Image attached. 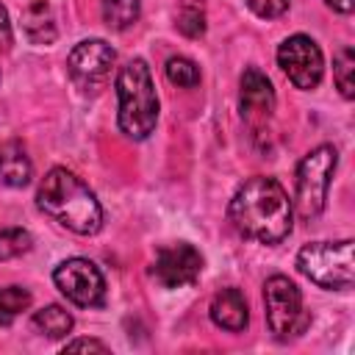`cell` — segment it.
I'll return each mask as SVG.
<instances>
[{
    "label": "cell",
    "instance_id": "5",
    "mask_svg": "<svg viewBox=\"0 0 355 355\" xmlns=\"http://www.w3.org/2000/svg\"><path fill=\"white\" fill-rule=\"evenodd\" d=\"M338 164V150L333 144L313 147L297 166V186H294V202L291 208L302 219H313L324 211L330 178Z\"/></svg>",
    "mask_w": 355,
    "mask_h": 355
},
{
    "label": "cell",
    "instance_id": "18",
    "mask_svg": "<svg viewBox=\"0 0 355 355\" xmlns=\"http://www.w3.org/2000/svg\"><path fill=\"white\" fill-rule=\"evenodd\" d=\"M352 72H355V53H352V47H341L336 53V58H333V80H336L338 92L347 100L355 94V78H352Z\"/></svg>",
    "mask_w": 355,
    "mask_h": 355
},
{
    "label": "cell",
    "instance_id": "6",
    "mask_svg": "<svg viewBox=\"0 0 355 355\" xmlns=\"http://www.w3.org/2000/svg\"><path fill=\"white\" fill-rule=\"evenodd\" d=\"M263 305H266V324L280 341L302 336L311 324V313L302 305V294L286 275H272L263 283Z\"/></svg>",
    "mask_w": 355,
    "mask_h": 355
},
{
    "label": "cell",
    "instance_id": "19",
    "mask_svg": "<svg viewBox=\"0 0 355 355\" xmlns=\"http://www.w3.org/2000/svg\"><path fill=\"white\" fill-rule=\"evenodd\" d=\"M164 69H166L169 83L180 86V89H194L200 83V67L186 55H172Z\"/></svg>",
    "mask_w": 355,
    "mask_h": 355
},
{
    "label": "cell",
    "instance_id": "21",
    "mask_svg": "<svg viewBox=\"0 0 355 355\" xmlns=\"http://www.w3.org/2000/svg\"><path fill=\"white\" fill-rule=\"evenodd\" d=\"M178 31L189 39H200L205 33V11L200 6H183L178 14Z\"/></svg>",
    "mask_w": 355,
    "mask_h": 355
},
{
    "label": "cell",
    "instance_id": "16",
    "mask_svg": "<svg viewBox=\"0 0 355 355\" xmlns=\"http://www.w3.org/2000/svg\"><path fill=\"white\" fill-rule=\"evenodd\" d=\"M100 8H103V22L111 31H128L141 14L139 0H100Z\"/></svg>",
    "mask_w": 355,
    "mask_h": 355
},
{
    "label": "cell",
    "instance_id": "8",
    "mask_svg": "<svg viewBox=\"0 0 355 355\" xmlns=\"http://www.w3.org/2000/svg\"><path fill=\"white\" fill-rule=\"evenodd\" d=\"M55 288L78 308H97L105 302V280L94 261L67 258L53 269Z\"/></svg>",
    "mask_w": 355,
    "mask_h": 355
},
{
    "label": "cell",
    "instance_id": "20",
    "mask_svg": "<svg viewBox=\"0 0 355 355\" xmlns=\"http://www.w3.org/2000/svg\"><path fill=\"white\" fill-rule=\"evenodd\" d=\"M33 247V239L25 227H6L0 230V261H11L25 255Z\"/></svg>",
    "mask_w": 355,
    "mask_h": 355
},
{
    "label": "cell",
    "instance_id": "17",
    "mask_svg": "<svg viewBox=\"0 0 355 355\" xmlns=\"http://www.w3.org/2000/svg\"><path fill=\"white\" fill-rule=\"evenodd\" d=\"M31 305V291L22 286H6L0 288V324H11L22 311Z\"/></svg>",
    "mask_w": 355,
    "mask_h": 355
},
{
    "label": "cell",
    "instance_id": "9",
    "mask_svg": "<svg viewBox=\"0 0 355 355\" xmlns=\"http://www.w3.org/2000/svg\"><path fill=\"white\" fill-rule=\"evenodd\" d=\"M277 64H280V69L286 72V78L297 89H316L322 83V75H324L322 50L305 33H294V36H288V39L280 42V47H277Z\"/></svg>",
    "mask_w": 355,
    "mask_h": 355
},
{
    "label": "cell",
    "instance_id": "14",
    "mask_svg": "<svg viewBox=\"0 0 355 355\" xmlns=\"http://www.w3.org/2000/svg\"><path fill=\"white\" fill-rule=\"evenodd\" d=\"M22 31L33 44H50L55 42V22L47 0H31L22 8Z\"/></svg>",
    "mask_w": 355,
    "mask_h": 355
},
{
    "label": "cell",
    "instance_id": "12",
    "mask_svg": "<svg viewBox=\"0 0 355 355\" xmlns=\"http://www.w3.org/2000/svg\"><path fill=\"white\" fill-rule=\"evenodd\" d=\"M211 322L222 330H230V333H239L247 327L250 322V308H247V300L239 288H222L214 294L211 300Z\"/></svg>",
    "mask_w": 355,
    "mask_h": 355
},
{
    "label": "cell",
    "instance_id": "3",
    "mask_svg": "<svg viewBox=\"0 0 355 355\" xmlns=\"http://www.w3.org/2000/svg\"><path fill=\"white\" fill-rule=\"evenodd\" d=\"M116 100H119V111H116L119 130L133 141L147 139L158 122V94L144 58H130L128 64L119 67Z\"/></svg>",
    "mask_w": 355,
    "mask_h": 355
},
{
    "label": "cell",
    "instance_id": "1",
    "mask_svg": "<svg viewBox=\"0 0 355 355\" xmlns=\"http://www.w3.org/2000/svg\"><path fill=\"white\" fill-rule=\"evenodd\" d=\"M227 216L244 239L258 244H280L294 227V208L286 189L266 175H255L236 189Z\"/></svg>",
    "mask_w": 355,
    "mask_h": 355
},
{
    "label": "cell",
    "instance_id": "22",
    "mask_svg": "<svg viewBox=\"0 0 355 355\" xmlns=\"http://www.w3.org/2000/svg\"><path fill=\"white\" fill-rule=\"evenodd\" d=\"M244 3H247V8L252 14H258L263 19H275V17H280L288 8L291 0H244Z\"/></svg>",
    "mask_w": 355,
    "mask_h": 355
},
{
    "label": "cell",
    "instance_id": "10",
    "mask_svg": "<svg viewBox=\"0 0 355 355\" xmlns=\"http://www.w3.org/2000/svg\"><path fill=\"white\" fill-rule=\"evenodd\" d=\"M200 272H202V255L194 244H186V241L161 247L155 252V261H153V269H150L155 283L164 286V288L191 286V283H197Z\"/></svg>",
    "mask_w": 355,
    "mask_h": 355
},
{
    "label": "cell",
    "instance_id": "11",
    "mask_svg": "<svg viewBox=\"0 0 355 355\" xmlns=\"http://www.w3.org/2000/svg\"><path fill=\"white\" fill-rule=\"evenodd\" d=\"M239 108L247 122H266L275 111V89L272 80L258 69L247 67L241 75V94H239Z\"/></svg>",
    "mask_w": 355,
    "mask_h": 355
},
{
    "label": "cell",
    "instance_id": "15",
    "mask_svg": "<svg viewBox=\"0 0 355 355\" xmlns=\"http://www.w3.org/2000/svg\"><path fill=\"white\" fill-rule=\"evenodd\" d=\"M31 324H33L36 333H42V336H47V338H64V336H69L75 319H72V313L64 311L61 305H44V308H39V311L33 313Z\"/></svg>",
    "mask_w": 355,
    "mask_h": 355
},
{
    "label": "cell",
    "instance_id": "4",
    "mask_svg": "<svg viewBox=\"0 0 355 355\" xmlns=\"http://www.w3.org/2000/svg\"><path fill=\"white\" fill-rule=\"evenodd\" d=\"M297 269L322 288L344 291L355 280L352 241H311L297 252Z\"/></svg>",
    "mask_w": 355,
    "mask_h": 355
},
{
    "label": "cell",
    "instance_id": "13",
    "mask_svg": "<svg viewBox=\"0 0 355 355\" xmlns=\"http://www.w3.org/2000/svg\"><path fill=\"white\" fill-rule=\"evenodd\" d=\"M31 175H33V164H31L25 147L19 141H6L0 147V180L6 186L22 189L31 183Z\"/></svg>",
    "mask_w": 355,
    "mask_h": 355
},
{
    "label": "cell",
    "instance_id": "2",
    "mask_svg": "<svg viewBox=\"0 0 355 355\" xmlns=\"http://www.w3.org/2000/svg\"><path fill=\"white\" fill-rule=\"evenodd\" d=\"M39 208L53 216L61 227L78 236H94L103 227V208L94 191L69 169L53 166L36 191Z\"/></svg>",
    "mask_w": 355,
    "mask_h": 355
},
{
    "label": "cell",
    "instance_id": "25",
    "mask_svg": "<svg viewBox=\"0 0 355 355\" xmlns=\"http://www.w3.org/2000/svg\"><path fill=\"white\" fill-rule=\"evenodd\" d=\"M324 6H330L333 11H341V14H349L355 0H324Z\"/></svg>",
    "mask_w": 355,
    "mask_h": 355
},
{
    "label": "cell",
    "instance_id": "24",
    "mask_svg": "<svg viewBox=\"0 0 355 355\" xmlns=\"http://www.w3.org/2000/svg\"><path fill=\"white\" fill-rule=\"evenodd\" d=\"M11 42H14L11 19H8V11H6V6L0 3V47H3V50H8V47H11Z\"/></svg>",
    "mask_w": 355,
    "mask_h": 355
},
{
    "label": "cell",
    "instance_id": "23",
    "mask_svg": "<svg viewBox=\"0 0 355 355\" xmlns=\"http://www.w3.org/2000/svg\"><path fill=\"white\" fill-rule=\"evenodd\" d=\"M61 349L64 352H108V347L97 338H75V341H67Z\"/></svg>",
    "mask_w": 355,
    "mask_h": 355
},
{
    "label": "cell",
    "instance_id": "7",
    "mask_svg": "<svg viewBox=\"0 0 355 355\" xmlns=\"http://www.w3.org/2000/svg\"><path fill=\"white\" fill-rule=\"evenodd\" d=\"M116 61V53L108 42L103 39H83L78 42L69 55H67V69L72 83L83 92V94H97L108 78H111V67Z\"/></svg>",
    "mask_w": 355,
    "mask_h": 355
}]
</instances>
